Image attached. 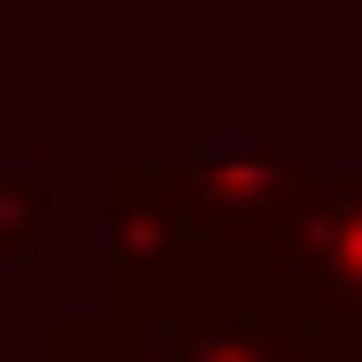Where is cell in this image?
Segmentation results:
<instances>
[{
	"mask_svg": "<svg viewBox=\"0 0 362 362\" xmlns=\"http://www.w3.org/2000/svg\"><path fill=\"white\" fill-rule=\"evenodd\" d=\"M266 254L290 266V290L314 302V326H362V169H314Z\"/></svg>",
	"mask_w": 362,
	"mask_h": 362,
	"instance_id": "obj_1",
	"label": "cell"
},
{
	"mask_svg": "<svg viewBox=\"0 0 362 362\" xmlns=\"http://www.w3.org/2000/svg\"><path fill=\"white\" fill-rule=\"evenodd\" d=\"M37 362H157V350H145V326H133L121 302H97V314H61V326L37 338Z\"/></svg>",
	"mask_w": 362,
	"mask_h": 362,
	"instance_id": "obj_2",
	"label": "cell"
},
{
	"mask_svg": "<svg viewBox=\"0 0 362 362\" xmlns=\"http://www.w3.org/2000/svg\"><path fill=\"white\" fill-rule=\"evenodd\" d=\"M49 242V181L37 169H0V266H25Z\"/></svg>",
	"mask_w": 362,
	"mask_h": 362,
	"instance_id": "obj_3",
	"label": "cell"
}]
</instances>
